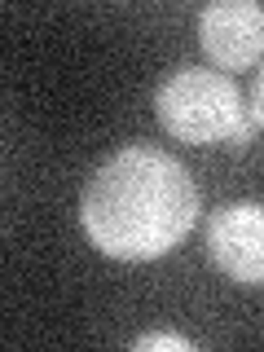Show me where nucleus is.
<instances>
[{"instance_id":"1","label":"nucleus","mask_w":264,"mask_h":352,"mask_svg":"<svg viewBox=\"0 0 264 352\" xmlns=\"http://www.w3.org/2000/svg\"><path fill=\"white\" fill-rule=\"evenodd\" d=\"M198 185L190 172L150 146L119 150L88 176L80 225L110 260H159L194 229Z\"/></svg>"},{"instance_id":"2","label":"nucleus","mask_w":264,"mask_h":352,"mask_svg":"<svg viewBox=\"0 0 264 352\" xmlns=\"http://www.w3.org/2000/svg\"><path fill=\"white\" fill-rule=\"evenodd\" d=\"M154 110H159V124L190 146L234 141V132L247 128L238 84L220 71H198V66H181L154 93Z\"/></svg>"},{"instance_id":"3","label":"nucleus","mask_w":264,"mask_h":352,"mask_svg":"<svg viewBox=\"0 0 264 352\" xmlns=\"http://www.w3.org/2000/svg\"><path fill=\"white\" fill-rule=\"evenodd\" d=\"M203 53L225 71H247L264 58V5L256 0H216L198 14Z\"/></svg>"},{"instance_id":"4","label":"nucleus","mask_w":264,"mask_h":352,"mask_svg":"<svg viewBox=\"0 0 264 352\" xmlns=\"http://www.w3.org/2000/svg\"><path fill=\"white\" fill-rule=\"evenodd\" d=\"M207 247L220 273L242 286H264V203H229L207 225Z\"/></svg>"},{"instance_id":"5","label":"nucleus","mask_w":264,"mask_h":352,"mask_svg":"<svg viewBox=\"0 0 264 352\" xmlns=\"http://www.w3.org/2000/svg\"><path fill=\"white\" fill-rule=\"evenodd\" d=\"M132 348L137 352H150V348H172V352H194V344L185 335H168V330H154V335H141L132 339Z\"/></svg>"},{"instance_id":"6","label":"nucleus","mask_w":264,"mask_h":352,"mask_svg":"<svg viewBox=\"0 0 264 352\" xmlns=\"http://www.w3.org/2000/svg\"><path fill=\"white\" fill-rule=\"evenodd\" d=\"M251 124L264 128V66L256 71V84H251Z\"/></svg>"}]
</instances>
